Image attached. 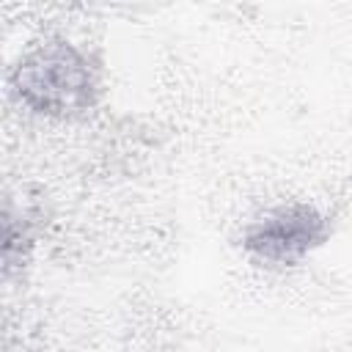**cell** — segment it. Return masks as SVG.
I'll return each instance as SVG.
<instances>
[{
    "mask_svg": "<svg viewBox=\"0 0 352 352\" xmlns=\"http://www.w3.org/2000/svg\"><path fill=\"white\" fill-rule=\"evenodd\" d=\"M8 96L33 116L74 118L102 96V63L82 44L50 36L30 44L11 66Z\"/></svg>",
    "mask_w": 352,
    "mask_h": 352,
    "instance_id": "obj_1",
    "label": "cell"
},
{
    "mask_svg": "<svg viewBox=\"0 0 352 352\" xmlns=\"http://www.w3.org/2000/svg\"><path fill=\"white\" fill-rule=\"evenodd\" d=\"M330 236L324 212L314 204L292 201L253 217L242 231V250L267 267H297Z\"/></svg>",
    "mask_w": 352,
    "mask_h": 352,
    "instance_id": "obj_2",
    "label": "cell"
},
{
    "mask_svg": "<svg viewBox=\"0 0 352 352\" xmlns=\"http://www.w3.org/2000/svg\"><path fill=\"white\" fill-rule=\"evenodd\" d=\"M33 248V234L19 209L0 201V270L16 267L28 258Z\"/></svg>",
    "mask_w": 352,
    "mask_h": 352,
    "instance_id": "obj_3",
    "label": "cell"
}]
</instances>
